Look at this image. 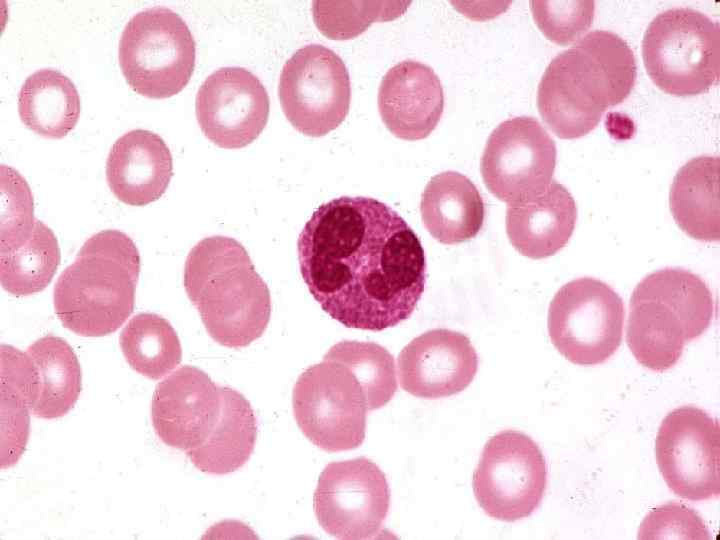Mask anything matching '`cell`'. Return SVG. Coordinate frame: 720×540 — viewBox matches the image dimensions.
Instances as JSON below:
<instances>
[{
  "mask_svg": "<svg viewBox=\"0 0 720 540\" xmlns=\"http://www.w3.org/2000/svg\"><path fill=\"white\" fill-rule=\"evenodd\" d=\"M301 275L321 308L348 328L382 331L411 316L426 284V256L408 223L371 197L319 206L297 243Z\"/></svg>",
  "mask_w": 720,
  "mask_h": 540,
  "instance_id": "1",
  "label": "cell"
},
{
  "mask_svg": "<svg viewBox=\"0 0 720 540\" xmlns=\"http://www.w3.org/2000/svg\"><path fill=\"white\" fill-rule=\"evenodd\" d=\"M637 76L634 53L617 34L593 30L547 66L538 86L543 121L562 139L585 136L622 103Z\"/></svg>",
  "mask_w": 720,
  "mask_h": 540,
  "instance_id": "2",
  "label": "cell"
},
{
  "mask_svg": "<svg viewBox=\"0 0 720 540\" xmlns=\"http://www.w3.org/2000/svg\"><path fill=\"white\" fill-rule=\"evenodd\" d=\"M184 287L211 338L243 348L261 337L271 315L269 289L234 238L211 236L189 252Z\"/></svg>",
  "mask_w": 720,
  "mask_h": 540,
  "instance_id": "3",
  "label": "cell"
},
{
  "mask_svg": "<svg viewBox=\"0 0 720 540\" xmlns=\"http://www.w3.org/2000/svg\"><path fill=\"white\" fill-rule=\"evenodd\" d=\"M714 311L712 292L700 276L683 268L657 270L632 293L627 345L641 365L663 372L708 329Z\"/></svg>",
  "mask_w": 720,
  "mask_h": 540,
  "instance_id": "4",
  "label": "cell"
},
{
  "mask_svg": "<svg viewBox=\"0 0 720 540\" xmlns=\"http://www.w3.org/2000/svg\"><path fill=\"white\" fill-rule=\"evenodd\" d=\"M642 55L662 91L681 97L707 92L720 76L719 24L695 9H668L647 27Z\"/></svg>",
  "mask_w": 720,
  "mask_h": 540,
  "instance_id": "5",
  "label": "cell"
},
{
  "mask_svg": "<svg viewBox=\"0 0 720 540\" xmlns=\"http://www.w3.org/2000/svg\"><path fill=\"white\" fill-rule=\"evenodd\" d=\"M140 265L81 248L54 287L55 313L84 337L115 332L133 312Z\"/></svg>",
  "mask_w": 720,
  "mask_h": 540,
  "instance_id": "6",
  "label": "cell"
},
{
  "mask_svg": "<svg viewBox=\"0 0 720 540\" xmlns=\"http://www.w3.org/2000/svg\"><path fill=\"white\" fill-rule=\"evenodd\" d=\"M119 64L129 86L154 99L171 97L189 82L195 41L184 20L166 7L135 14L119 42Z\"/></svg>",
  "mask_w": 720,
  "mask_h": 540,
  "instance_id": "7",
  "label": "cell"
},
{
  "mask_svg": "<svg viewBox=\"0 0 720 540\" xmlns=\"http://www.w3.org/2000/svg\"><path fill=\"white\" fill-rule=\"evenodd\" d=\"M298 427L314 445L328 452L352 450L365 438L367 399L353 371L324 355L297 379L292 394Z\"/></svg>",
  "mask_w": 720,
  "mask_h": 540,
  "instance_id": "8",
  "label": "cell"
},
{
  "mask_svg": "<svg viewBox=\"0 0 720 540\" xmlns=\"http://www.w3.org/2000/svg\"><path fill=\"white\" fill-rule=\"evenodd\" d=\"M624 304L614 289L591 277L574 279L553 297L548 333L568 361L597 365L608 360L622 341Z\"/></svg>",
  "mask_w": 720,
  "mask_h": 540,
  "instance_id": "9",
  "label": "cell"
},
{
  "mask_svg": "<svg viewBox=\"0 0 720 540\" xmlns=\"http://www.w3.org/2000/svg\"><path fill=\"white\" fill-rule=\"evenodd\" d=\"M475 498L491 518L512 522L530 516L547 486V465L535 441L504 430L485 444L473 474Z\"/></svg>",
  "mask_w": 720,
  "mask_h": 540,
  "instance_id": "10",
  "label": "cell"
},
{
  "mask_svg": "<svg viewBox=\"0 0 720 540\" xmlns=\"http://www.w3.org/2000/svg\"><path fill=\"white\" fill-rule=\"evenodd\" d=\"M282 110L300 133L320 137L337 128L349 112L351 87L343 60L331 49L309 44L282 68L278 84Z\"/></svg>",
  "mask_w": 720,
  "mask_h": 540,
  "instance_id": "11",
  "label": "cell"
},
{
  "mask_svg": "<svg viewBox=\"0 0 720 540\" xmlns=\"http://www.w3.org/2000/svg\"><path fill=\"white\" fill-rule=\"evenodd\" d=\"M389 505L386 476L366 457L327 464L313 496L320 526L331 536L346 540L379 534Z\"/></svg>",
  "mask_w": 720,
  "mask_h": 540,
  "instance_id": "12",
  "label": "cell"
},
{
  "mask_svg": "<svg viewBox=\"0 0 720 540\" xmlns=\"http://www.w3.org/2000/svg\"><path fill=\"white\" fill-rule=\"evenodd\" d=\"M719 453V423L700 408H676L659 427L657 465L668 487L683 499L719 497Z\"/></svg>",
  "mask_w": 720,
  "mask_h": 540,
  "instance_id": "13",
  "label": "cell"
},
{
  "mask_svg": "<svg viewBox=\"0 0 720 540\" xmlns=\"http://www.w3.org/2000/svg\"><path fill=\"white\" fill-rule=\"evenodd\" d=\"M556 145L540 122L519 116L500 123L490 134L481 159L488 190L507 204L543 190L556 166Z\"/></svg>",
  "mask_w": 720,
  "mask_h": 540,
  "instance_id": "14",
  "label": "cell"
},
{
  "mask_svg": "<svg viewBox=\"0 0 720 540\" xmlns=\"http://www.w3.org/2000/svg\"><path fill=\"white\" fill-rule=\"evenodd\" d=\"M203 134L215 145L238 149L252 143L265 128L270 109L268 93L252 72L223 67L200 86L195 102Z\"/></svg>",
  "mask_w": 720,
  "mask_h": 540,
  "instance_id": "15",
  "label": "cell"
},
{
  "mask_svg": "<svg viewBox=\"0 0 720 540\" xmlns=\"http://www.w3.org/2000/svg\"><path fill=\"white\" fill-rule=\"evenodd\" d=\"M221 386L204 371L185 365L161 381L153 394L151 419L168 446L189 451L213 430L221 411Z\"/></svg>",
  "mask_w": 720,
  "mask_h": 540,
  "instance_id": "16",
  "label": "cell"
},
{
  "mask_svg": "<svg viewBox=\"0 0 720 540\" xmlns=\"http://www.w3.org/2000/svg\"><path fill=\"white\" fill-rule=\"evenodd\" d=\"M397 368L403 390L437 399L458 394L470 385L478 356L466 335L437 328L409 342L398 355Z\"/></svg>",
  "mask_w": 720,
  "mask_h": 540,
  "instance_id": "17",
  "label": "cell"
},
{
  "mask_svg": "<svg viewBox=\"0 0 720 540\" xmlns=\"http://www.w3.org/2000/svg\"><path fill=\"white\" fill-rule=\"evenodd\" d=\"M382 121L396 137L424 139L436 128L444 110V92L433 69L404 60L382 78L378 90Z\"/></svg>",
  "mask_w": 720,
  "mask_h": 540,
  "instance_id": "18",
  "label": "cell"
},
{
  "mask_svg": "<svg viewBox=\"0 0 720 540\" xmlns=\"http://www.w3.org/2000/svg\"><path fill=\"white\" fill-rule=\"evenodd\" d=\"M577 220L570 192L552 180L543 190L509 203L506 232L523 256L542 259L554 255L569 241Z\"/></svg>",
  "mask_w": 720,
  "mask_h": 540,
  "instance_id": "19",
  "label": "cell"
},
{
  "mask_svg": "<svg viewBox=\"0 0 720 540\" xmlns=\"http://www.w3.org/2000/svg\"><path fill=\"white\" fill-rule=\"evenodd\" d=\"M172 156L163 139L148 130L125 133L113 144L106 178L125 204L143 206L160 198L172 178Z\"/></svg>",
  "mask_w": 720,
  "mask_h": 540,
  "instance_id": "20",
  "label": "cell"
},
{
  "mask_svg": "<svg viewBox=\"0 0 720 540\" xmlns=\"http://www.w3.org/2000/svg\"><path fill=\"white\" fill-rule=\"evenodd\" d=\"M427 231L443 244L474 238L485 218V204L475 184L465 175L445 171L431 178L420 202Z\"/></svg>",
  "mask_w": 720,
  "mask_h": 540,
  "instance_id": "21",
  "label": "cell"
},
{
  "mask_svg": "<svg viewBox=\"0 0 720 540\" xmlns=\"http://www.w3.org/2000/svg\"><path fill=\"white\" fill-rule=\"evenodd\" d=\"M221 411L207 439L186 452L200 471L223 475L241 468L251 457L257 420L248 400L237 390L221 386Z\"/></svg>",
  "mask_w": 720,
  "mask_h": 540,
  "instance_id": "22",
  "label": "cell"
},
{
  "mask_svg": "<svg viewBox=\"0 0 720 540\" xmlns=\"http://www.w3.org/2000/svg\"><path fill=\"white\" fill-rule=\"evenodd\" d=\"M719 158L699 156L676 173L669 194L677 225L690 237L719 241Z\"/></svg>",
  "mask_w": 720,
  "mask_h": 540,
  "instance_id": "23",
  "label": "cell"
},
{
  "mask_svg": "<svg viewBox=\"0 0 720 540\" xmlns=\"http://www.w3.org/2000/svg\"><path fill=\"white\" fill-rule=\"evenodd\" d=\"M18 111L27 128L43 137L59 139L75 127L80 98L66 75L51 68L40 69L23 83Z\"/></svg>",
  "mask_w": 720,
  "mask_h": 540,
  "instance_id": "24",
  "label": "cell"
},
{
  "mask_svg": "<svg viewBox=\"0 0 720 540\" xmlns=\"http://www.w3.org/2000/svg\"><path fill=\"white\" fill-rule=\"evenodd\" d=\"M26 352L39 376V394L31 413L44 419L64 416L81 392V367L72 347L60 337L47 335Z\"/></svg>",
  "mask_w": 720,
  "mask_h": 540,
  "instance_id": "25",
  "label": "cell"
},
{
  "mask_svg": "<svg viewBox=\"0 0 720 540\" xmlns=\"http://www.w3.org/2000/svg\"><path fill=\"white\" fill-rule=\"evenodd\" d=\"M122 353L139 374L158 380L181 362L182 348L172 325L155 313L134 316L120 334Z\"/></svg>",
  "mask_w": 720,
  "mask_h": 540,
  "instance_id": "26",
  "label": "cell"
},
{
  "mask_svg": "<svg viewBox=\"0 0 720 540\" xmlns=\"http://www.w3.org/2000/svg\"><path fill=\"white\" fill-rule=\"evenodd\" d=\"M60 258L53 231L36 220L30 238L21 247L0 253L1 284L14 296L38 293L50 284Z\"/></svg>",
  "mask_w": 720,
  "mask_h": 540,
  "instance_id": "27",
  "label": "cell"
},
{
  "mask_svg": "<svg viewBox=\"0 0 720 540\" xmlns=\"http://www.w3.org/2000/svg\"><path fill=\"white\" fill-rule=\"evenodd\" d=\"M345 363L361 383L368 411L385 406L397 391L395 362L391 353L374 342L341 341L326 353Z\"/></svg>",
  "mask_w": 720,
  "mask_h": 540,
  "instance_id": "28",
  "label": "cell"
},
{
  "mask_svg": "<svg viewBox=\"0 0 720 540\" xmlns=\"http://www.w3.org/2000/svg\"><path fill=\"white\" fill-rule=\"evenodd\" d=\"M407 2L383 1H314L312 10L316 26L330 39H351L373 21H387L400 16Z\"/></svg>",
  "mask_w": 720,
  "mask_h": 540,
  "instance_id": "29",
  "label": "cell"
},
{
  "mask_svg": "<svg viewBox=\"0 0 720 540\" xmlns=\"http://www.w3.org/2000/svg\"><path fill=\"white\" fill-rule=\"evenodd\" d=\"M0 253L21 247L31 236L35 222L33 196L26 180L13 168L2 165Z\"/></svg>",
  "mask_w": 720,
  "mask_h": 540,
  "instance_id": "30",
  "label": "cell"
},
{
  "mask_svg": "<svg viewBox=\"0 0 720 540\" xmlns=\"http://www.w3.org/2000/svg\"><path fill=\"white\" fill-rule=\"evenodd\" d=\"M530 9L541 32L552 42L568 45L592 24L594 1H531Z\"/></svg>",
  "mask_w": 720,
  "mask_h": 540,
  "instance_id": "31",
  "label": "cell"
},
{
  "mask_svg": "<svg viewBox=\"0 0 720 540\" xmlns=\"http://www.w3.org/2000/svg\"><path fill=\"white\" fill-rule=\"evenodd\" d=\"M640 539H709L701 517L691 508L668 503L650 511L639 529Z\"/></svg>",
  "mask_w": 720,
  "mask_h": 540,
  "instance_id": "32",
  "label": "cell"
}]
</instances>
